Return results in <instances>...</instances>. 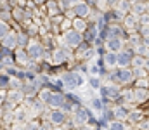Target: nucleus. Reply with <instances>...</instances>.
<instances>
[{"mask_svg": "<svg viewBox=\"0 0 149 130\" xmlns=\"http://www.w3.org/2000/svg\"><path fill=\"white\" fill-rule=\"evenodd\" d=\"M111 130H123V125L121 123H114V125H111Z\"/></svg>", "mask_w": 149, "mask_h": 130, "instance_id": "nucleus-1", "label": "nucleus"}]
</instances>
